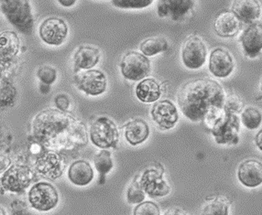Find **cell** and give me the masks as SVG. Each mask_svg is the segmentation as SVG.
I'll return each instance as SVG.
<instances>
[{"label":"cell","instance_id":"ffe728a7","mask_svg":"<svg viewBox=\"0 0 262 215\" xmlns=\"http://www.w3.org/2000/svg\"><path fill=\"white\" fill-rule=\"evenodd\" d=\"M241 21L232 11H224L214 20V29L222 38H232L241 30Z\"/></svg>","mask_w":262,"mask_h":215},{"label":"cell","instance_id":"74e56055","mask_svg":"<svg viewBox=\"0 0 262 215\" xmlns=\"http://www.w3.org/2000/svg\"><path fill=\"white\" fill-rule=\"evenodd\" d=\"M255 142H256V145L258 147V150L262 151V129L261 130H259L258 134L256 135Z\"/></svg>","mask_w":262,"mask_h":215},{"label":"cell","instance_id":"e0dca14e","mask_svg":"<svg viewBox=\"0 0 262 215\" xmlns=\"http://www.w3.org/2000/svg\"><path fill=\"white\" fill-rule=\"evenodd\" d=\"M235 62L230 53L223 48L214 49L210 54L209 70L217 78H226L231 75Z\"/></svg>","mask_w":262,"mask_h":215},{"label":"cell","instance_id":"ab89813d","mask_svg":"<svg viewBox=\"0 0 262 215\" xmlns=\"http://www.w3.org/2000/svg\"><path fill=\"white\" fill-rule=\"evenodd\" d=\"M0 215H7L6 211H5L4 208L0 205Z\"/></svg>","mask_w":262,"mask_h":215},{"label":"cell","instance_id":"7a4b0ae2","mask_svg":"<svg viewBox=\"0 0 262 215\" xmlns=\"http://www.w3.org/2000/svg\"><path fill=\"white\" fill-rule=\"evenodd\" d=\"M33 135L49 150H69L88 142L83 124L61 110L39 113L33 121Z\"/></svg>","mask_w":262,"mask_h":215},{"label":"cell","instance_id":"8fae6325","mask_svg":"<svg viewBox=\"0 0 262 215\" xmlns=\"http://www.w3.org/2000/svg\"><path fill=\"white\" fill-rule=\"evenodd\" d=\"M77 87L86 94L96 97L105 92L106 89L105 75L98 70H88L75 75Z\"/></svg>","mask_w":262,"mask_h":215},{"label":"cell","instance_id":"d590c367","mask_svg":"<svg viewBox=\"0 0 262 215\" xmlns=\"http://www.w3.org/2000/svg\"><path fill=\"white\" fill-rule=\"evenodd\" d=\"M10 164H11L10 158L4 155H0V174L2 172H6L10 167Z\"/></svg>","mask_w":262,"mask_h":215},{"label":"cell","instance_id":"9a60e30c","mask_svg":"<svg viewBox=\"0 0 262 215\" xmlns=\"http://www.w3.org/2000/svg\"><path fill=\"white\" fill-rule=\"evenodd\" d=\"M194 6V0H159L157 12L161 18L179 21L187 15Z\"/></svg>","mask_w":262,"mask_h":215},{"label":"cell","instance_id":"d4e9b609","mask_svg":"<svg viewBox=\"0 0 262 215\" xmlns=\"http://www.w3.org/2000/svg\"><path fill=\"white\" fill-rule=\"evenodd\" d=\"M100 59V53L96 48L82 46L75 54V71L88 70L97 64Z\"/></svg>","mask_w":262,"mask_h":215},{"label":"cell","instance_id":"d6986e66","mask_svg":"<svg viewBox=\"0 0 262 215\" xmlns=\"http://www.w3.org/2000/svg\"><path fill=\"white\" fill-rule=\"evenodd\" d=\"M232 12L246 24L256 22L261 16V6L258 0H234Z\"/></svg>","mask_w":262,"mask_h":215},{"label":"cell","instance_id":"8d00e7d4","mask_svg":"<svg viewBox=\"0 0 262 215\" xmlns=\"http://www.w3.org/2000/svg\"><path fill=\"white\" fill-rule=\"evenodd\" d=\"M164 215H188L185 211L178 209V208H173V209H170L169 211H167Z\"/></svg>","mask_w":262,"mask_h":215},{"label":"cell","instance_id":"f546056e","mask_svg":"<svg viewBox=\"0 0 262 215\" xmlns=\"http://www.w3.org/2000/svg\"><path fill=\"white\" fill-rule=\"evenodd\" d=\"M145 192L142 189L141 185L139 183L137 179L131 182L129 187L127 188V202L131 204L135 203H140L142 201H144Z\"/></svg>","mask_w":262,"mask_h":215},{"label":"cell","instance_id":"9c48e42d","mask_svg":"<svg viewBox=\"0 0 262 215\" xmlns=\"http://www.w3.org/2000/svg\"><path fill=\"white\" fill-rule=\"evenodd\" d=\"M122 75L130 81H140L149 75L150 62L149 59L137 52L127 53L120 64Z\"/></svg>","mask_w":262,"mask_h":215},{"label":"cell","instance_id":"83f0119b","mask_svg":"<svg viewBox=\"0 0 262 215\" xmlns=\"http://www.w3.org/2000/svg\"><path fill=\"white\" fill-rule=\"evenodd\" d=\"M94 162L96 171L99 172L101 177L105 176L113 168V162L111 159V154L107 150H101L94 158Z\"/></svg>","mask_w":262,"mask_h":215},{"label":"cell","instance_id":"e575fe53","mask_svg":"<svg viewBox=\"0 0 262 215\" xmlns=\"http://www.w3.org/2000/svg\"><path fill=\"white\" fill-rule=\"evenodd\" d=\"M55 105L59 108V110L64 112L70 106V100L66 94H59L55 98Z\"/></svg>","mask_w":262,"mask_h":215},{"label":"cell","instance_id":"44dd1931","mask_svg":"<svg viewBox=\"0 0 262 215\" xmlns=\"http://www.w3.org/2000/svg\"><path fill=\"white\" fill-rule=\"evenodd\" d=\"M68 178L73 184L86 186L94 179V171L89 163L84 160H77L69 168Z\"/></svg>","mask_w":262,"mask_h":215},{"label":"cell","instance_id":"7c38bea8","mask_svg":"<svg viewBox=\"0 0 262 215\" xmlns=\"http://www.w3.org/2000/svg\"><path fill=\"white\" fill-rule=\"evenodd\" d=\"M140 185L149 197H163L170 194V185L163 179V172L158 169H149L141 176Z\"/></svg>","mask_w":262,"mask_h":215},{"label":"cell","instance_id":"52a82bcc","mask_svg":"<svg viewBox=\"0 0 262 215\" xmlns=\"http://www.w3.org/2000/svg\"><path fill=\"white\" fill-rule=\"evenodd\" d=\"M29 202L37 211H51L58 204L59 194L53 185L48 182H39L33 185L30 190Z\"/></svg>","mask_w":262,"mask_h":215},{"label":"cell","instance_id":"4dcf8cb0","mask_svg":"<svg viewBox=\"0 0 262 215\" xmlns=\"http://www.w3.org/2000/svg\"><path fill=\"white\" fill-rule=\"evenodd\" d=\"M153 0H112L115 7L119 9H144L152 3Z\"/></svg>","mask_w":262,"mask_h":215},{"label":"cell","instance_id":"5bb4252c","mask_svg":"<svg viewBox=\"0 0 262 215\" xmlns=\"http://www.w3.org/2000/svg\"><path fill=\"white\" fill-rule=\"evenodd\" d=\"M245 55L256 58L262 51V23L256 21L249 24L239 38Z\"/></svg>","mask_w":262,"mask_h":215},{"label":"cell","instance_id":"277c9868","mask_svg":"<svg viewBox=\"0 0 262 215\" xmlns=\"http://www.w3.org/2000/svg\"><path fill=\"white\" fill-rule=\"evenodd\" d=\"M90 138L93 144L97 148H115L119 139L118 128L111 119L99 117L91 126Z\"/></svg>","mask_w":262,"mask_h":215},{"label":"cell","instance_id":"cb8c5ba5","mask_svg":"<svg viewBox=\"0 0 262 215\" xmlns=\"http://www.w3.org/2000/svg\"><path fill=\"white\" fill-rule=\"evenodd\" d=\"M136 95L143 103H153L159 100L162 95V88L156 80L148 78L137 85Z\"/></svg>","mask_w":262,"mask_h":215},{"label":"cell","instance_id":"ac0fdd59","mask_svg":"<svg viewBox=\"0 0 262 215\" xmlns=\"http://www.w3.org/2000/svg\"><path fill=\"white\" fill-rule=\"evenodd\" d=\"M237 177L242 184L248 188H256L262 184V162L257 159H248L241 163Z\"/></svg>","mask_w":262,"mask_h":215},{"label":"cell","instance_id":"f1b7e54d","mask_svg":"<svg viewBox=\"0 0 262 215\" xmlns=\"http://www.w3.org/2000/svg\"><path fill=\"white\" fill-rule=\"evenodd\" d=\"M200 215H228V204L222 199H215L203 208Z\"/></svg>","mask_w":262,"mask_h":215},{"label":"cell","instance_id":"f35d334b","mask_svg":"<svg viewBox=\"0 0 262 215\" xmlns=\"http://www.w3.org/2000/svg\"><path fill=\"white\" fill-rule=\"evenodd\" d=\"M58 1L61 6H63L66 8H70L72 6H74L76 2V0H58Z\"/></svg>","mask_w":262,"mask_h":215},{"label":"cell","instance_id":"4316f807","mask_svg":"<svg viewBox=\"0 0 262 215\" xmlns=\"http://www.w3.org/2000/svg\"><path fill=\"white\" fill-rule=\"evenodd\" d=\"M241 121L248 129H257L262 123L261 112L256 107L249 106L243 110L241 114Z\"/></svg>","mask_w":262,"mask_h":215},{"label":"cell","instance_id":"ba28073f","mask_svg":"<svg viewBox=\"0 0 262 215\" xmlns=\"http://www.w3.org/2000/svg\"><path fill=\"white\" fill-rule=\"evenodd\" d=\"M207 50L205 42L198 36H190L182 48V60L188 69L196 70L205 64Z\"/></svg>","mask_w":262,"mask_h":215},{"label":"cell","instance_id":"2e32d148","mask_svg":"<svg viewBox=\"0 0 262 215\" xmlns=\"http://www.w3.org/2000/svg\"><path fill=\"white\" fill-rule=\"evenodd\" d=\"M151 116L154 122L164 130L173 128L179 119L178 110L170 100L156 103L151 109Z\"/></svg>","mask_w":262,"mask_h":215},{"label":"cell","instance_id":"8992f818","mask_svg":"<svg viewBox=\"0 0 262 215\" xmlns=\"http://www.w3.org/2000/svg\"><path fill=\"white\" fill-rule=\"evenodd\" d=\"M2 11L9 21L22 32L31 31L33 26L30 5L27 0H3Z\"/></svg>","mask_w":262,"mask_h":215},{"label":"cell","instance_id":"484cf974","mask_svg":"<svg viewBox=\"0 0 262 215\" xmlns=\"http://www.w3.org/2000/svg\"><path fill=\"white\" fill-rule=\"evenodd\" d=\"M168 49V42L163 38H150L144 40L140 45V51L145 56H153L158 53L165 52Z\"/></svg>","mask_w":262,"mask_h":215},{"label":"cell","instance_id":"836d02e7","mask_svg":"<svg viewBox=\"0 0 262 215\" xmlns=\"http://www.w3.org/2000/svg\"><path fill=\"white\" fill-rule=\"evenodd\" d=\"M241 108H242V103L237 97H232L226 99L224 110L236 114L241 111Z\"/></svg>","mask_w":262,"mask_h":215},{"label":"cell","instance_id":"603a6c76","mask_svg":"<svg viewBox=\"0 0 262 215\" xmlns=\"http://www.w3.org/2000/svg\"><path fill=\"white\" fill-rule=\"evenodd\" d=\"M19 50L18 36L12 31H5L0 34V62H9L13 59Z\"/></svg>","mask_w":262,"mask_h":215},{"label":"cell","instance_id":"d6a6232c","mask_svg":"<svg viewBox=\"0 0 262 215\" xmlns=\"http://www.w3.org/2000/svg\"><path fill=\"white\" fill-rule=\"evenodd\" d=\"M38 77L43 84L50 85L53 84L56 80V70L51 66H42L38 70Z\"/></svg>","mask_w":262,"mask_h":215},{"label":"cell","instance_id":"7402d4cb","mask_svg":"<svg viewBox=\"0 0 262 215\" xmlns=\"http://www.w3.org/2000/svg\"><path fill=\"white\" fill-rule=\"evenodd\" d=\"M149 126L142 119H134L125 126V137L130 145H140L149 137Z\"/></svg>","mask_w":262,"mask_h":215},{"label":"cell","instance_id":"60d3db41","mask_svg":"<svg viewBox=\"0 0 262 215\" xmlns=\"http://www.w3.org/2000/svg\"><path fill=\"white\" fill-rule=\"evenodd\" d=\"M260 89H261V92H262V82H261V86H260Z\"/></svg>","mask_w":262,"mask_h":215},{"label":"cell","instance_id":"6da1fadb","mask_svg":"<svg viewBox=\"0 0 262 215\" xmlns=\"http://www.w3.org/2000/svg\"><path fill=\"white\" fill-rule=\"evenodd\" d=\"M225 101L222 86L207 78L188 82L178 94V104L183 114L192 122L204 120L209 128L222 114Z\"/></svg>","mask_w":262,"mask_h":215},{"label":"cell","instance_id":"4fadbf2b","mask_svg":"<svg viewBox=\"0 0 262 215\" xmlns=\"http://www.w3.org/2000/svg\"><path fill=\"white\" fill-rule=\"evenodd\" d=\"M68 27L61 18H50L39 27V36L45 43L53 46L61 45L67 37Z\"/></svg>","mask_w":262,"mask_h":215},{"label":"cell","instance_id":"30bf717a","mask_svg":"<svg viewBox=\"0 0 262 215\" xmlns=\"http://www.w3.org/2000/svg\"><path fill=\"white\" fill-rule=\"evenodd\" d=\"M66 164L63 158L53 150L41 154L37 158L35 169L39 175L49 180H56L60 178L66 170Z\"/></svg>","mask_w":262,"mask_h":215},{"label":"cell","instance_id":"3957f363","mask_svg":"<svg viewBox=\"0 0 262 215\" xmlns=\"http://www.w3.org/2000/svg\"><path fill=\"white\" fill-rule=\"evenodd\" d=\"M239 118L235 113L224 110L211 127L217 144H236L238 142Z\"/></svg>","mask_w":262,"mask_h":215},{"label":"cell","instance_id":"1f68e13d","mask_svg":"<svg viewBox=\"0 0 262 215\" xmlns=\"http://www.w3.org/2000/svg\"><path fill=\"white\" fill-rule=\"evenodd\" d=\"M133 215H161L160 208L153 202H143L139 203L134 209Z\"/></svg>","mask_w":262,"mask_h":215},{"label":"cell","instance_id":"5b68a950","mask_svg":"<svg viewBox=\"0 0 262 215\" xmlns=\"http://www.w3.org/2000/svg\"><path fill=\"white\" fill-rule=\"evenodd\" d=\"M34 179L31 168L24 164H13L4 172L1 178V185L6 190L11 193H22Z\"/></svg>","mask_w":262,"mask_h":215}]
</instances>
